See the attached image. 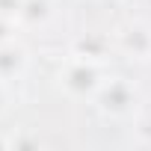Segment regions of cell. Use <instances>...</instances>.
Wrapping results in <instances>:
<instances>
[{
  "instance_id": "cell-1",
  "label": "cell",
  "mask_w": 151,
  "mask_h": 151,
  "mask_svg": "<svg viewBox=\"0 0 151 151\" xmlns=\"http://www.w3.org/2000/svg\"><path fill=\"white\" fill-rule=\"evenodd\" d=\"M136 139H139V145H151V116L139 122V127H136Z\"/></svg>"
}]
</instances>
